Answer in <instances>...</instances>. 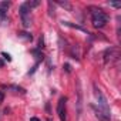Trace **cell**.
<instances>
[{
	"label": "cell",
	"mask_w": 121,
	"mask_h": 121,
	"mask_svg": "<svg viewBox=\"0 0 121 121\" xmlns=\"http://www.w3.org/2000/svg\"><path fill=\"white\" fill-rule=\"evenodd\" d=\"M110 6H112V7H117V9H120V7H121V3H110Z\"/></svg>",
	"instance_id": "5bb4252c"
},
{
	"label": "cell",
	"mask_w": 121,
	"mask_h": 121,
	"mask_svg": "<svg viewBox=\"0 0 121 121\" xmlns=\"http://www.w3.org/2000/svg\"><path fill=\"white\" fill-rule=\"evenodd\" d=\"M44 47V37L41 36L40 39H39V48H43Z\"/></svg>",
	"instance_id": "30bf717a"
},
{
	"label": "cell",
	"mask_w": 121,
	"mask_h": 121,
	"mask_svg": "<svg viewBox=\"0 0 121 121\" xmlns=\"http://www.w3.org/2000/svg\"><path fill=\"white\" fill-rule=\"evenodd\" d=\"M66 101H67L66 97H60V100L57 103V114H58L60 121H66V118H67V115H66Z\"/></svg>",
	"instance_id": "277c9868"
},
{
	"label": "cell",
	"mask_w": 121,
	"mask_h": 121,
	"mask_svg": "<svg viewBox=\"0 0 121 121\" xmlns=\"http://www.w3.org/2000/svg\"><path fill=\"white\" fill-rule=\"evenodd\" d=\"M91 10H93V12H91V22H93V26L97 27V29L104 27V26L107 24V22H108V16H107L103 10H100V9H91Z\"/></svg>",
	"instance_id": "7a4b0ae2"
},
{
	"label": "cell",
	"mask_w": 121,
	"mask_h": 121,
	"mask_svg": "<svg viewBox=\"0 0 121 121\" xmlns=\"http://www.w3.org/2000/svg\"><path fill=\"white\" fill-rule=\"evenodd\" d=\"M2 56L7 60V61H10V60H12V57H10V54H7V53H2Z\"/></svg>",
	"instance_id": "4fadbf2b"
},
{
	"label": "cell",
	"mask_w": 121,
	"mask_h": 121,
	"mask_svg": "<svg viewBox=\"0 0 121 121\" xmlns=\"http://www.w3.org/2000/svg\"><path fill=\"white\" fill-rule=\"evenodd\" d=\"M93 110H94V112H95V117H97L100 121H110V118H108V117H105L100 108H97L95 105H93Z\"/></svg>",
	"instance_id": "8992f818"
},
{
	"label": "cell",
	"mask_w": 121,
	"mask_h": 121,
	"mask_svg": "<svg viewBox=\"0 0 121 121\" xmlns=\"http://www.w3.org/2000/svg\"><path fill=\"white\" fill-rule=\"evenodd\" d=\"M27 3V6L31 9V7H36V6H39L40 4V2H37V0H36V2H26Z\"/></svg>",
	"instance_id": "9c48e42d"
},
{
	"label": "cell",
	"mask_w": 121,
	"mask_h": 121,
	"mask_svg": "<svg viewBox=\"0 0 121 121\" xmlns=\"http://www.w3.org/2000/svg\"><path fill=\"white\" fill-rule=\"evenodd\" d=\"M64 70H66V71H67V73H71V66H70V64H67V63H66V64H64Z\"/></svg>",
	"instance_id": "8fae6325"
},
{
	"label": "cell",
	"mask_w": 121,
	"mask_h": 121,
	"mask_svg": "<svg viewBox=\"0 0 121 121\" xmlns=\"http://www.w3.org/2000/svg\"><path fill=\"white\" fill-rule=\"evenodd\" d=\"M3 64H4V63L2 61V60H0V67H3Z\"/></svg>",
	"instance_id": "e0dca14e"
},
{
	"label": "cell",
	"mask_w": 121,
	"mask_h": 121,
	"mask_svg": "<svg viewBox=\"0 0 121 121\" xmlns=\"http://www.w3.org/2000/svg\"><path fill=\"white\" fill-rule=\"evenodd\" d=\"M19 36H20V37H23V39H26V40H31V39H33V37H31V34L24 33V31H23V33H19Z\"/></svg>",
	"instance_id": "ba28073f"
},
{
	"label": "cell",
	"mask_w": 121,
	"mask_h": 121,
	"mask_svg": "<svg viewBox=\"0 0 121 121\" xmlns=\"http://www.w3.org/2000/svg\"><path fill=\"white\" fill-rule=\"evenodd\" d=\"M9 7H10L9 2H2V3H0V19L4 17V14H6V12H7Z\"/></svg>",
	"instance_id": "52a82bcc"
},
{
	"label": "cell",
	"mask_w": 121,
	"mask_h": 121,
	"mask_svg": "<svg viewBox=\"0 0 121 121\" xmlns=\"http://www.w3.org/2000/svg\"><path fill=\"white\" fill-rule=\"evenodd\" d=\"M114 58H117V54H115V48H107L105 53H104V63H110L112 61Z\"/></svg>",
	"instance_id": "5b68a950"
},
{
	"label": "cell",
	"mask_w": 121,
	"mask_h": 121,
	"mask_svg": "<svg viewBox=\"0 0 121 121\" xmlns=\"http://www.w3.org/2000/svg\"><path fill=\"white\" fill-rule=\"evenodd\" d=\"M58 4H61L63 7H66V9H69V10H70V4H69V3H66V2H64V3H63V2H58Z\"/></svg>",
	"instance_id": "7c38bea8"
},
{
	"label": "cell",
	"mask_w": 121,
	"mask_h": 121,
	"mask_svg": "<svg viewBox=\"0 0 121 121\" xmlns=\"http://www.w3.org/2000/svg\"><path fill=\"white\" fill-rule=\"evenodd\" d=\"M3 100H4V93H3V91H0V103H2Z\"/></svg>",
	"instance_id": "9a60e30c"
},
{
	"label": "cell",
	"mask_w": 121,
	"mask_h": 121,
	"mask_svg": "<svg viewBox=\"0 0 121 121\" xmlns=\"http://www.w3.org/2000/svg\"><path fill=\"white\" fill-rule=\"evenodd\" d=\"M94 95H95V100H97V104H98V108L103 111V114L105 117H111V111H110V105L107 103V98L104 97V94L101 93V90L94 84Z\"/></svg>",
	"instance_id": "6da1fadb"
},
{
	"label": "cell",
	"mask_w": 121,
	"mask_h": 121,
	"mask_svg": "<svg viewBox=\"0 0 121 121\" xmlns=\"http://www.w3.org/2000/svg\"><path fill=\"white\" fill-rule=\"evenodd\" d=\"M30 121H40V120H39L37 117H31V118H30Z\"/></svg>",
	"instance_id": "2e32d148"
},
{
	"label": "cell",
	"mask_w": 121,
	"mask_h": 121,
	"mask_svg": "<svg viewBox=\"0 0 121 121\" xmlns=\"http://www.w3.org/2000/svg\"><path fill=\"white\" fill-rule=\"evenodd\" d=\"M19 12H20V17H22L23 27H24V29L30 27V24H31V19H30V7L27 6V3H23V4L20 6Z\"/></svg>",
	"instance_id": "3957f363"
}]
</instances>
